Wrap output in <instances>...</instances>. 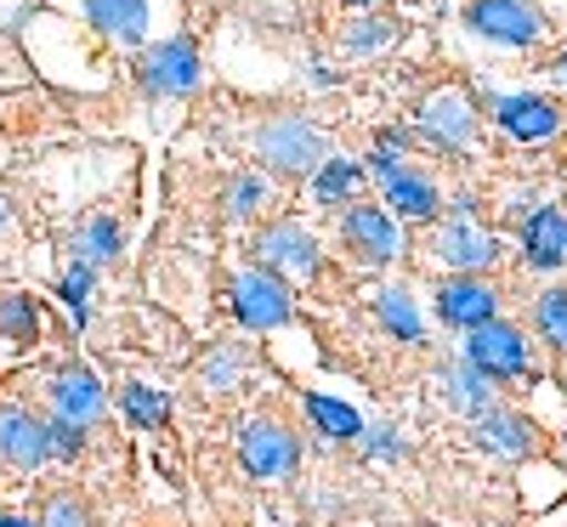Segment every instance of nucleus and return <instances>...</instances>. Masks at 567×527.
Segmentation results:
<instances>
[{
  "label": "nucleus",
  "instance_id": "obj_23",
  "mask_svg": "<svg viewBox=\"0 0 567 527\" xmlns=\"http://www.w3.org/2000/svg\"><path fill=\"white\" fill-rule=\"evenodd\" d=\"M374 318L386 323V334H398V341H409V347L425 334V323H420V312H414V301L403 290H381V296H374Z\"/></svg>",
  "mask_w": 567,
  "mask_h": 527
},
{
  "label": "nucleus",
  "instance_id": "obj_13",
  "mask_svg": "<svg viewBox=\"0 0 567 527\" xmlns=\"http://www.w3.org/2000/svg\"><path fill=\"white\" fill-rule=\"evenodd\" d=\"M437 312H443V323H454V329H483V323H494V312H499V296L488 290L483 278H471V272H460V278H449L443 290H437Z\"/></svg>",
  "mask_w": 567,
  "mask_h": 527
},
{
  "label": "nucleus",
  "instance_id": "obj_25",
  "mask_svg": "<svg viewBox=\"0 0 567 527\" xmlns=\"http://www.w3.org/2000/svg\"><path fill=\"white\" fill-rule=\"evenodd\" d=\"M358 182H363V170H358L352 159H329V165L318 170L312 187H318V199H323V205H341V199H352V187H358Z\"/></svg>",
  "mask_w": 567,
  "mask_h": 527
},
{
  "label": "nucleus",
  "instance_id": "obj_26",
  "mask_svg": "<svg viewBox=\"0 0 567 527\" xmlns=\"http://www.w3.org/2000/svg\"><path fill=\"white\" fill-rule=\"evenodd\" d=\"M534 323L556 352H567V290H545L539 307H534Z\"/></svg>",
  "mask_w": 567,
  "mask_h": 527
},
{
  "label": "nucleus",
  "instance_id": "obj_10",
  "mask_svg": "<svg viewBox=\"0 0 567 527\" xmlns=\"http://www.w3.org/2000/svg\"><path fill=\"white\" fill-rule=\"evenodd\" d=\"M420 131L443 142V148H471L477 142V108H471L465 91H432V97L420 103Z\"/></svg>",
  "mask_w": 567,
  "mask_h": 527
},
{
  "label": "nucleus",
  "instance_id": "obj_7",
  "mask_svg": "<svg viewBox=\"0 0 567 527\" xmlns=\"http://www.w3.org/2000/svg\"><path fill=\"white\" fill-rule=\"evenodd\" d=\"M256 267L278 272V278H312L318 272V245L301 221H272L256 238Z\"/></svg>",
  "mask_w": 567,
  "mask_h": 527
},
{
  "label": "nucleus",
  "instance_id": "obj_38",
  "mask_svg": "<svg viewBox=\"0 0 567 527\" xmlns=\"http://www.w3.org/2000/svg\"><path fill=\"white\" fill-rule=\"evenodd\" d=\"M561 443H567V437H561Z\"/></svg>",
  "mask_w": 567,
  "mask_h": 527
},
{
  "label": "nucleus",
  "instance_id": "obj_20",
  "mask_svg": "<svg viewBox=\"0 0 567 527\" xmlns=\"http://www.w3.org/2000/svg\"><path fill=\"white\" fill-rule=\"evenodd\" d=\"M301 403H307V414H312V425L323 431V437H336V443H352V437H363V420H358L347 403L323 397V392H307Z\"/></svg>",
  "mask_w": 567,
  "mask_h": 527
},
{
  "label": "nucleus",
  "instance_id": "obj_36",
  "mask_svg": "<svg viewBox=\"0 0 567 527\" xmlns=\"http://www.w3.org/2000/svg\"><path fill=\"white\" fill-rule=\"evenodd\" d=\"M347 7H374V0H347Z\"/></svg>",
  "mask_w": 567,
  "mask_h": 527
},
{
  "label": "nucleus",
  "instance_id": "obj_31",
  "mask_svg": "<svg viewBox=\"0 0 567 527\" xmlns=\"http://www.w3.org/2000/svg\"><path fill=\"white\" fill-rule=\"evenodd\" d=\"M233 380H239V358H227V352H216V358L205 363V392H227Z\"/></svg>",
  "mask_w": 567,
  "mask_h": 527
},
{
  "label": "nucleus",
  "instance_id": "obj_16",
  "mask_svg": "<svg viewBox=\"0 0 567 527\" xmlns=\"http://www.w3.org/2000/svg\"><path fill=\"white\" fill-rule=\"evenodd\" d=\"M494 114H499V125H505L516 142H545V136L561 131V114H556V103H545V97H499Z\"/></svg>",
  "mask_w": 567,
  "mask_h": 527
},
{
  "label": "nucleus",
  "instance_id": "obj_17",
  "mask_svg": "<svg viewBox=\"0 0 567 527\" xmlns=\"http://www.w3.org/2000/svg\"><path fill=\"white\" fill-rule=\"evenodd\" d=\"M477 443L488 454H505V459H528L539 443H534V425L523 414H505V409H488L477 414Z\"/></svg>",
  "mask_w": 567,
  "mask_h": 527
},
{
  "label": "nucleus",
  "instance_id": "obj_32",
  "mask_svg": "<svg viewBox=\"0 0 567 527\" xmlns=\"http://www.w3.org/2000/svg\"><path fill=\"white\" fill-rule=\"evenodd\" d=\"M392 40H398L392 23H358L352 29V52H374V45H392Z\"/></svg>",
  "mask_w": 567,
  "mask_h": 527
},
{
  "label": "nucleus",
  "instance_id": "obj_34",
  "mask_svg": "<svg viewBox=\"0 0 567 527\" xmlns=\"http://www.w3.org/2000/svg\"><path fill=\"white\" fill-rule=\"evenodd\" d=\"M0 527H40V521H29V516H0Z\"/></svg>",
  "mask_w": 567,
  "mask_h": 527
},
{
  "label": "nucleus",
  "instance_id": "obj_33",
  "mask_svg": "<svg viewBox=\"0 0 567 527\" xmlns=\"http://www.w3.org/2000/svg\"><path fill=\"white\" fill-rule=\"evenodd\" d=\"M363 437H369V454H374V459H398V431L374 425V431H363Z\"/></svg>",
  "mask_w": 567,
  "mask_h": 527
},
{
  "label": "nucleus",
  "instance_id": "obj_28",
  "mask_svg": "<svg viewBox=\"0 0 567 527\" xmlns=\"http://www.w3.org/2000/svg\"><path fill=\"white\" fill-rule=\"evenodd\" d=\"M45 448H52V459H74L80 448H85V425H74V420H45Z\"/></svg>",
  "mask_w": 567,
  "mask_h": 527
},
{
  "label": "nucleus",
  "instance_id": "obj_21",
  "mask_svg": "<svg viewBox=\"0 0 567 527\" xmlns=\"http://www.w3.org/2000/svg\"><path fill=\"white\" fill-rule=\"evenodd\" d=\"M0 341H12V347H34L40 341L34 296H0Z\"/></svg>",
  "mask_w": 567,
  "mask_h": 527
},
{
  "label": "nucleus",
  "instance_id": "obj_9",
  "mask_svg": "<svg viewBox=\"0 0 567 527\" xmlns=\"http://www.w3.org/2000/svg\"><path fill=\"white\" fill-rule=\"evenodd\" d=\"M142 91H154V97H187V91L199 85V52H194V40H165L154 45L148 58H142Z\"/></svg>",
  "mask_w": 567,
  "mask_h": 527
},
{
  "label": "nucleus",
  "instance_id": "obj_2",
  "mask_svg": "<svg viewBox=\"0 0 567 527\" xmlns=\"http://www.w3.org/2000/svg\"><path fill=\"white\" fill-rule=\"evenodd\" d=\"M465 363L477 374H488V380H516V374L534 369V347L523 341V329H511V323L494 318V323L465 334Z\"/></svg>",
  "mask_w": 567,
  "mask_h": 527
},
{
  "label": "nucleus",
  "instance_id": "obj_4",
  "mask_svg": "<svg viewBox=\"0 0 567 527\" xmlns=\"http://www.w3.org/2000/svg\"><path fill=\"white\" fill-rule=\"evenodd\" d=\"M465 23L494 45H534L545 34V12L534 0H471Z\"/></svg>",
  "mask_w": 567,
  "mask_h": 527
},
{
  "label": "nucleus",
  "instance_id": "obj_18",
  "mask_svg": "<svg viewBox=\"0 0 567 527\" xmlns=\"http://www.w3.org/2000/svg\"><path fill=\"white\" fill-rule=\"evenodd\" d=\"M523 250L534 267H561L567 261V210H556V205L534 210L523 227Z\"/></svg>",
  "mask_w": 567,
  "mask_h": 527
},
{
  "label": "nucleus",
  "instance_id": "obj_14",
  "mask_svg": "<svg viewBox=\"0 0 567 527\" xmlns=\"http://www.w3.org/2000/svg\"><path fill=\"white\" fill-rule=\"evenodd\" d=\"M80 7H85V23L97 29L103 40H114V45H142L148 40V23H154L148 0H80Z\"/></svg>",
  "mask_w": 567,
  "mask_h": 527
},
{
  "label": "nucleus",
  "instance_id": "obj_15",
  "mask_svg": "<svg viewBox=\"0 0 567 527\" xmlns=\"http://www.w3.org/2000/svg\"><path fill=\"white\" fill-rule=\"evenodd\" d=\"M103 409H109V397H103V386H97V374H91V369H63V374H52V414H58V420L91 425Z\"/></svg>",
  "mask_w": 567,
  "mask_h": 527
},
{
  "label": "nucleus",
  "instance_id": "obj_29",
  "mask_svg": "<svg viewBox=\"0 0 567 527\" xmlns=\"http://www.w3.org/2000/svg\"><path fill=\"white\" fill-rule=\"evenodd\" d=\"M261 199H267V182L261 176H233L227 182V216H256Z\"/></svg>",
  "mask_w": 567,
  "mask_h": 527
},
{
  "label": "nucleus",
  "instance_id": "obj_19",
  "mask_svg": "<svg viewBox=\"0 0 567 527\" xmlns=\"http://www.w3.org/2000/svg\"><path fill=\"white\" fill-rule=\"evenodd\" d=\"M74 256H80V267H109L114 256H120V221L114 216H91L85 227H80V238H74Z\"/></svg>",
  "mask_w": 567,
  "mask_h": 527
},
{
  "label": "nucleus",
  "instance_id": "obj_5",
  "mask_svg": "<svg viewBox=\"0 0 567 527\" xmlns=\"http://www.w3.org/2000/svg\"><path fill=\"white\" fill-rule=\"evenodd\" d=\"M233 312H239L245 329H278L290 318V283L267 267H245L233 278Z\"/></svg>",
  "mask_w": 567,
  "mask_h": 527
},
{
  "label": "nucleus",
  "instance_id": "obj_37",
  "mask_svg": "<svg viewBox=\"0 0 567 527\" xmlns=\"http://www.w3.org/2000/svg\"><path fill=\"white\" fill-rule=\"evenodd\" d=\"M0 227H7V199H0Z\"/></svg>",
  "mask_w": 567,
  "mask_h": 527
},
{
  "label": "nucleus",
  "instance_id": "obj_1",
  "mask_svg": "<svg viewBox=\"0 0 567 527\" xmlns=\"http://www.w3.org/2000/svg\"><path fill=\"white\" fill-rule=\"evenodd\" d=\"M256 148H261V159H267V165L290 170V176H307V170H318V165H323L329 136H323L312 120H267V125L256 131Z\"/></svg>",
  "mask_w": 567,
  "mask_h": 527
},
{
  "label": "nucleus",
  "instance_id": "obj_3",
  "mask_svg": "<svg viewBox=\"0 0 567 527\" xmlns=\"http://www.w3.org/2000/svg\"><path fill=\"white\" fill-rule=\"evenodd\" d=\"M341 238H347V250L369 267H392L403 256V227L381 205H347L341 210Z\"/></svg>",
  "mask_w": 567,
  "mask_h": 527
},
{
  "label": "nucleus",
  "instance_id": "obj_11",
  "mask_svg": "<svg viewBox=\"0 0 567 527\" xmlns=\"http://www.w3.org/2000/svg\"><path fill=\"white\" fill-rule=\"evenodd\" d=\"M374 182L386 187V210L414 216V221H432L437 216V187L425 182L420 170H409L403 159H381V154H374Z\"/></svg>",
  "mask_w": 567,
  "mask_h": 527
},
{
  "label": "nucleus",
  "instance_id": "obj_8",
  "mask_svg": "<svg viewBox=\"0 0 567 527\" xmlns=\"http://www.w3.org/2000/svg\"><path fill=\"white\" fill-rule=\"evenodd\" d=\"M239 459H245L250 476H261V483H278V476H290V471L301 465V448H296V437H290L284 425L250 420V425L239 431Z\"/></svg>",
  "mask_w": 567,
  "mask_h": 527
},
{
  "label": "nucleus",
  "instance_id": "obj_22",
  "mask_svg": "<svg viewBox=\"0 0 567 527\" xmlns=\"http://www.w3.org/2000/svg\"><path fill=\"white\" fill-rule=\"evenodd\" d=\"M120 409H125V420L142 425V431H159V425L171 420V397L154 392V386H142V380H131V386L120 392Z\"/></svg>",
  "mask_w": 567,
  "mask_h": 527
},
{
  "label": "nucleus",
  "instance_id": "obj_35",
  "mask_svg": "<svg viewBox=\"0 0 567 527\" xmlns=\"http://www.w3.org/2000/svg\"><path fill=\"white\" fill-rule=\"evenodd\" d=\"M556 80H561V85H567V52H561V58H556Z\"/></svg>",
  "mask_w": 567,
  "mask_h": 527
},
{
  "label": "nucleus",
  "instance_id": "obj_24",
  "mask_svg": "<svg viewBox=\"0 0 567 527\" xmlns=\"http://www.w3.org/2000/svg\"><path fill=\"white\" fill-rule=\"evenodd\" d=\"M443 386H449V403H454V409H465V414H488V374H477L471 363H454Z\"/></svg>",
  "mask_w": 567,
  "mask_h": 527
},
{
  "label": "nucleus",
  "instance_id": "obj_30",
  "mask_svg": "<svg viewBox=\"0 0 567 527\" xmlns=\"http://www.w3.org/2000/svg\"><path fill=\"white\" fill-rule=\"evenodd\" d=\"M40 527H85V505H80V499H69V494H58L52 505H45Z\"/></svg>",
  "mask_w": 567,
  "mask_h": 527
},
{
  "label": "nucleus",
  "instance_id": "obj_27",
  "mask_svg": "<svg viewBox=\"0 0 567 527\" xmlns=\"http://www.w3.org/2000/svg\"><path fill=\"white\" fill-rule=\"evenodd\" d=\"M58 296H63V307H69V318H74V329H85L91 323V307H85V296H91V267H69L63 272V283H58Z\"/></svg>",
  "mask_w": 567,
  "mask_h": 527
},
{
  "label": "nucleus",
  "instance_id": "obj_6",
  "mask_svg": "<svg viewBox=\"0 0 567 527\" xmlns=\"http://www.w3.org/2000/svg\"><path fill=\"white\" fill-rule=\"evenodd\" d=\"M437 261L454 267V272H471V278H477L483 267L499 261V245H494V232H488L477 216L454 210V216L437 227Z\"/></svg>",
  "mask_w": 567,
  "mask_h": 527
},
{
  "label": "nucleus",
  "instance_id": "obj_12",
  "mask_svg": "<svg viewBox=\"0 0 567 527\" xmlns=\"http://www.w3.org/2000/svg\"><path fill=\"white\" fill-rule=\"evenodd\" d=\"M0 459L18 465V471H34V465L52 459V448H45V420L29 414L23 403L0 409Z\"/></svg>",
  "mask_w": 567,
  "mask_h": 527
}]
</instances>
